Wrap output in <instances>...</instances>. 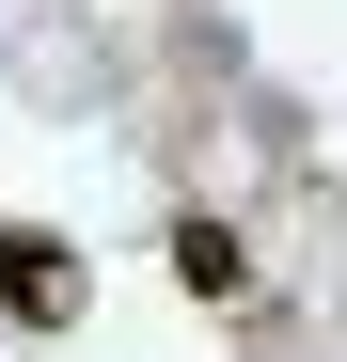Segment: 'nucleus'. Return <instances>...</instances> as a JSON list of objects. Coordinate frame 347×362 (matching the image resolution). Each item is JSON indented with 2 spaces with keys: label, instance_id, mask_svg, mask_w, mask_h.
Instances as JSON below:
<instances>
[{
  "label": "nucleus",
  "instance_id": "1",
  "mask_svg": "<svg viewBox=\"0 0 347 362\" xmlns=\"http://www.w3.org/2000/svg\"><path fill=\"white\" fill-rule=\"evenodd\" d=\"M79 299H95V268L64 252L47 221H0V315L16 331H79Z\"/></svg>",
  "mask_w": 347,
  "mask_h": 362
},
{
  "label": "nucleus",
  "instance_id": "2",
  "mask_svg": "<svg viewBox=\"0 0 347 362\" xmlns=\"http://www.w3.org/2000/svg\"><path fill=\"white\" fill-rule=\"evenodd\" d=\"M174 284H190V299H237V236H221V221H174Z\"/></svg>",
  "mask_w": 347,
  "mask_h": 362
}]
</instances>
